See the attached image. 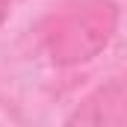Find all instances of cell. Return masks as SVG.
I'll use <instances>...</instances> for the list:
<instances>
[{"instance_id":"obj_1","label":"cell","mask_w":127,"mask_h":127,"mask_svg":"<svg viewBox=\"0 0 127 127\" xmlns=\"http://www.w3.org/2000/svg\"><path fill=\"white\" fill-rule=\"evenodd\" d=\"M115 30V6L109 0H77L53 15L47 44L56 62H83L95 56Z\"/></svg>"},{"instance_id":"obj_3","label":"cell","mask_w":127,"mask_h":127,"mask_svg":"<svg viewBox=\"0 0 127 127\" xmlns=\"http://www.w3.org/2000/svg\"><path fill=\"white\" fill-rule=\"evenodd\" d=\"M3 12H6V0H0V18H3Z\"/></svg>"},{"instance_id":"obj_2","label":"cell","mask_w":127,"mask_h":127,"mask_svg":"<svg viewBox=\"0 0 127 127\" xmlns=\"http://www.w3.org/2000/svg\"><path fill=\"white\" fill-rule=\"evenodd\" d=\"M65 127H124V92L121 83H109L89 97Z\"/></svg>"}]
</instances>
